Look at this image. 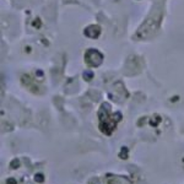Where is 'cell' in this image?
<instances>
[{
    "label": "cell",
    "instance_id": "1",
    "mask_svg": "<svg viewBox=\"0 0 184 184\" xmlns=\"http://www.w3.org/2000/svg\"><path fill=\"white\" fill-rule=\"evenodd\" d=\"M98 118H100V130L106 135H111L114 131L117 123L122 119V114L119 112L112 114L111 106L108 103H103L98 111Z\"/></svg>",
    "mask_w": 184,
    "mask_h": 184
},
{
    "label": "cell",
    "instance_id": "2",
    "mask_svg": "<svg viewBox=\"0 0 184 184\" xmlns=\"http://www.w3.org/2000/svg\"><path fill=\"white\" fill-rule=\"evenodd\" d=\"M85 62L88 66H92V68H97L102 64L103 62V54L97 51V49H88L86 53H85Z\"/></svg>",
    "mask_w": 184,
    "mask_h": 184
},
{
    "label": "cell",
    "instance_id": "3",
    "mask_svg": "<svg viewBox=\"0 0 184 184\" xmlns=\"http://www.w3.org/2000/svg\"><path fill=\"white\" fill-rule=\"evenodd\" d=\"M85 34L90 38H97L101 34V27L97 25H91L88 27H86L85 30Z\"/></svg>",
    "mask_w": 184,
    "mask_h": 184
},
{
    "label": "cell",
    "instance_id": "4",
    "mask_svg": "<svg viewBox=\"0 0 184 184\" xmlns=\"http://www.w3.org/2000/svg\"><path fill=\"white\" fill-rule=\"evenodd\" d=\"M83 79H85V80H87V81H90L91 79H94V73L90 71V70L83 71Z\"/></svg>",
    "mask_w": 184,
    "mask_h": 184
},
{
    "label": "cell",
    "instance_id": "5",
    "mask_svg": "<svg viewBox=\"0 0 184 184\" xmlns=\"http://www.w3.org/2000/svg\"><path fill=\"white\" fill-rule=\"evenodd\" d=\"M34 180H36L37 183H42V182H44V177H43L42 174H39V173H38V174H36V175H34Z\"/></svg>",
    "mask_w": 184,
    "mask_h": 184
},
{
    "label": "cell",
    "instance_id": "6",
    "mask_svg": "<svg viewBox=\"0 0 184 184\" xmlns=\"http://www.w3.org/2000/svg\"><path fill=\"white\" fill-rule=\"evenodd\" d=\"M19 166H20V161L19 160H14L11 162V168H17Z\"/></svg>",
    "mask_w": 184,
    "mask_h": 184
},
{
    "label": "cell",
    "instance_id": "7",
    "mask_svg": "<svg viewBox=\"0 0 184 184\" xmlns=\"http://www.w3.org/2000/svg\"><path fill=\"white\" fill-rule=\"evenodd\" d=\"M6 184H16V180H15L14 178H9V179L6 180Z\"/></svg>",
    "mask_w": 184,
    "mask_h": 184
}]
</instances>
